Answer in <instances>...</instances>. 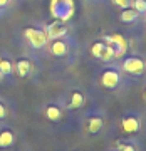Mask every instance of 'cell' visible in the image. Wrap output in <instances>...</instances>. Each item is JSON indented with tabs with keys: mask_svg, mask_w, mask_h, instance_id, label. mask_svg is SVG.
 <instances>
[{
	"mask_svg": "<svg viewBox=\"0 0 146 151\" xmlns=\"http://www.w3.org/2000/svg\"><path fill=\"white\" fill-rule=\"evenodd\" d=\"M50 12L57 20H69L74 14V2L72 0H52L50 2Z\"/></svg>",
	"mask_w": 146,
	"mask_h": 151,
	"instance_id": "obj_1",
	"label": "cell"
},
{
	"mask_svg": "<svg viewBox=\"0 0 146 151\" xmlns=\"http://www.w3.org/2000/svg\"><path fill=\"white\" fill-rule=\"evenodd\" d=\"M25 34V39H27L30 45L35 49H40L47 44V32H44L40 29H34V27H27L24 30Z\"/></svg>",
	"mask_w": 146,
	"mask_h": 151,
	"instance_id": "obj_2",
	"label": "cell"
},
{
	"mask_svg": "<svg viewBox=\"0 0 146 151\" xmlns=\"http://www.w3.org/2000/svg\"><path fill=\"white\" fill-rule=\"evenodd\" d=\"M104 42H106L109 47L114 50V57H121V55L126 52V49H128V42H126L124 37H123V35H119V34L106 35V37H104Z\"/></svg>",
	"mask_w": 146,
	"mask_h": 151,
	"instance_id": "obj_3",
	"label": "cell"
},
{
	"mask_svg": "<svg viewBox=\"0 0 146 151\" xmlns=\"http://www.w3.org/2000/svg\"><path fill=\"white\" fill-rule=\"evenodd\" d=\"M123 69H124V72H128L131 76H141L146 69V62L138 55H133V57H128L123 62Z\"/></svg>",
	"mask_w": 146,
	"mask_h": 151,
	"instance_id": "obj_4",
	"label": "cell"
},
{
	"mask_svg": "<svg viewBox=\"0 0 146 151\" xmlns=\"http://www.w3.org/2000/svg\"><path fill=\"white\" fill-rule=\"evenodd\" d=\"M91 54L96 57V59H101V60H111L114 57V50L109 47L108 44L104 42H94L91 47Z\"/></svg>",
	"mask_w": 146,
	"mask_h": 151,
	"instance_id": "obj_5",
	"label": "cell"
},
{
	"mask_svg": "<svg viewBox=\"0 0 146 151\" xmlns=\"http://www.w3.org/2000/svg\"><path fill=\"white\" fill-rule=\"evenodd\" d=\"M121 82V76L116 69H106L101 76V84L106 89H116Z\"/></svg>",
	"mask_w": 146,
	"mask_h": 151,
	"instance_id": "obj_6",
	"label": "cell"
},
{
	"mask_svg": "<svg viewBox=\"0 0 146 151\" xmlns=\"http://www.w3.org/2000/svg\"><path fill=\"white\" fill-rule=\"evenodd\" d=\"M121 128H123V131L124 133H129V134H134V133H138L141 128V121L138 116H134V114H128V116H124V118L121 119Z\"/></svg>",
	"mask_w": 146,
	"mask_h": 151,
	"instance_id": "obj_7",
	"label": "cell"
},
{
	"mask_svg": "<svg viewBox=\"0 0 146 151\" xmlns=\"http://www.w3.org/2000/svg\"><path fill=\"white\" fill-rule=\"evenodd\" d=\"M65 32H67V29H65L64 22H60V20L52 22V24L47 27V37L54 39V40L59 39V37H62V35H65Z\"/></svg>",
	"mask_w": 146,
	"mask_h": 151,
	"instance_id": "obj_8",
	"label": "cell"
},
{
	"mask_svg": "<svg viewBox=\"0 0 146 151\" xmlns=\"http://www.w3.org/2000/svg\"><path fill=\"white\" fill-rule=\"evenodd\" d=\"M67 44L64 42V40H60V39H55L54 42H52V45H50V52L55 55V57H62V55L67 54Z\"/></svg>",
	"mask_w": 146,
	"mask_h": 151,
	"instance_id": "obj_9",
	"label": "cell"
},
{
	"mask_svg": "<svg viewBox=\"0 0 146 151\" xmlns=\"http://www.w3.org/2000/svg\"><path fill=\"white\" fill-rule=\"evenodd\" d=\"M104 126V121L101 116H91L89 121H87V131L91 133V134H96L101 131V128Z\"/></svg>",
	"mask_w": 146,
	"mask_h": 151,
	"instance_id": "obj_10",
	"label": "cell"
},
{
	"mask_svg": "<svg viewBox=\"0 0 146 151\" xmlns=\"http://www.w3.org/2000/svg\"><path fill=\"white\" fill-rule=\"evenodd\" d=\"M138 12L134 10V9H123V12H121V22H124V24H133V22H136V19H138Z\"/></svg>",
	"mask_w": 146,
	"mask_h": 151,
	"instance_id": "obj_11",
	"label": "cell"
},
{
	"mask_svg": "<svg viewBox=\"0 0 146 151\" xmlns=\"http://www.w3.org/2000/svg\"><path fill=\"white\" fill-rule=\"evenodd\" d=\"M30 69H32L30 60L22 59V60H19V62H17V72H19V76H20V77H25V76L30 72Z\"/></svg>",
	"mask_w": 146,
	"mask_h": 151,
	"instance_id": "obj_12",
	"label": "cell"
},
{
	"mask_svg": "<svg viewBox=\"0 0 146 151\" xmlns=\"http://www.w3.org/2000/svg\"><path fill=\"white\" fill-rule=\"evenodd\" d=\"M82 104H84V96H82V92L74 91L72 94H70V103H69V108H70V109H76V108H81Z\"/></svg>",
	"mask_w": 146,
	"mask_h": 151,
	"instance_id": "obj_13",
	"label": "cell"
},
{
	"mask_svg": "<svg viewBox=\"0 0 146 151\" xmlns=\"http://www.w3.org/2000/svg\"><path fill=\"white\" fill-rule=\"evenodd\" d=\"M14 145V133L12 131H2L0 133V148H9Z\"/></svg>",
	"mask_w": 146,
	"mask_h": 151,
	"instance_id": "obj_14",
	"label": "cell"
},
{
	"mask_svg": "<svg viewBox=\"0 0 146 151\" xmlns=\"http://www.w3.org/2000/svg\"><path fill=\"white\" fill-rule=\"evenodd\" d=\"M45 116H47V119H50V121H59L62 113H60V109L57 108V106H49V108L45 109Z\"/></svg>",
	"mask_w": 146,
	"mask_h": 151,
	"instance_id": "obj_15",
	"label": "cell"
},
{
	"mask_svg": "<svg viewBox=\"0 0 146 151\" xmlns=\"http://www.w3.org/2000/svg\"><path fill=\"white\" fill-rule=\"evenodd\" d=\"M12 72V62L7 59H0V74L9 76Z\"/></svg>",
	"mask_w": 146,
	"mask_h": 151,
	"instance_id": "obj_16",
	"label": "cell"
},
{
	"mask_svg": "<svg viewBox=\"0 0 146 151\" xmlns=\"http://www.w3.org/2000/svg\"><path fill=\"white\" fill-rule=\"evenodd\" d=\"M133 9L138 14H146V0H133Z\"/></svg>",
	"mask_w": 146,
	"mask_h": 151,
	"instance_id": "obj_17",
	"label": "cell"
},
{
	"mask_svg": "<svg viewBox=\"0 0 146 151\" xmlns=\"http://www.w3.org/2000/svg\"><path fill=\"white\" fill-rule=\"evenodd\" d=\"M118 151H136V148H134V145H131V143H119Z\"/></svg>",
	"mask_w": 146,
	"mask_h": 151,
	"instance_id": "obj_18",
	"label": "cell"
},
{
	"mask_svg": "<svg viewBox=\"0 0 146 151\" xmlns=\"http://www.w3.org/2000/svg\"><path fill=\"white\" fill-rule=\"evenodd\" d=\"M113 2L119 7V9H128L129 4H131V0H113Z\"/></svg>",
	"mask_w": 146,
	"mask_h": 151,
	"instance_id": "obj_19",
	"label": "cell"
},
{
	"mask_svg": "<svg viewBox=\"0 0 146 151\" xmlns=\"http://www.w3.org/2000/svg\"><path fill=\"white\" fill-rule=\"evenodd\" d=\"M7 116V109H5V106L0 103V119H4Z\"/></svg>",
	"mask_w": 146,
	"mask_h": 151,
	"instance_id": "obj_20",
	"label": "cell"
},
{
	"mask_svg": "<svg viewBox=\"0 0 146 151\" xmlns=\"http://www.w3.org/2000/svg\"><path fill=\"white\" fill-rule=\"evenodd\" d=\"M9 4V0H0V7H5Z\"/></svg>",
	"mask_w": 146,
	"mask_h": 151,
	"instance_id": "obj_21",
	"label": "cell"
},
{
	"mask_svg": "<svg viewBox=\"0 0 146 151\" xmlns=\"http://www.w3.org/2000/svg\"><path fill=\"white\" fill-rule=\"evenodd\" d=\"M143 97H145V101H146V89H145V92H143Z\"/></svg>",
	"mask_w": 146,
	"mask_h": 151,
	"instance_id": "obj_22",
	"label": "cell"
}]
</instances>
